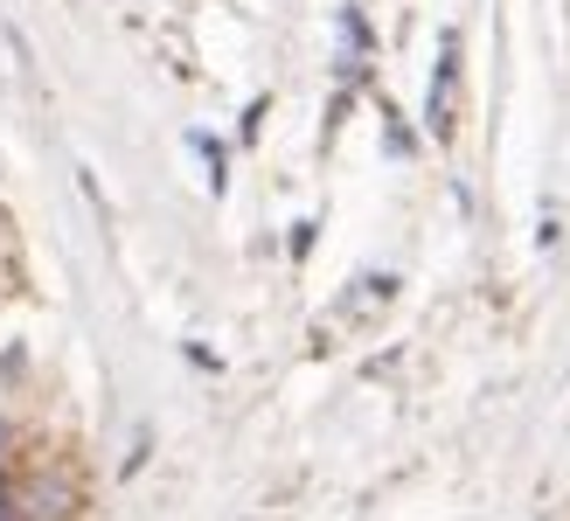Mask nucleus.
<instances>
[{
    "label": "nucleus",
    "instance_id": "f257e3e1",
    "mask_svg": "<svg viewBox=\"0 0 570 521\" xmlns=\"http://www.w3.org/2000/svg\"><path fill=\"white\" fill-rule=\"evenodd\" d=\"M0 452H8V424H0Z\"/></svg>",
    "mask_w": 570,
    "mask_h": 521
},
{
    "label": "nucleus",
    "instance_id": "f03ea898",
    "mask_svg": "<svg viewBox=\"0 0 570 521\" xmlns=\"http://www.w3.org/2000/svg\"><path fill=\"white\" fill-rule=\"evenodd\" d=\"M0 521H8V494H0Z\"/></svg>",
    "mask_w": 570,
    "mask_h": 521
}]
</instances>
